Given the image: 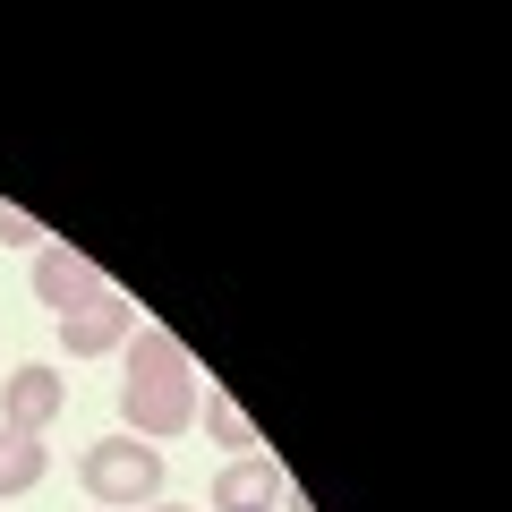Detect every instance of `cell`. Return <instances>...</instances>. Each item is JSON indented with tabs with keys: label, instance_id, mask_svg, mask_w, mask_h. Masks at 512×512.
Wrapping results in <instances>:
<instances>
[{
	"label": "cell",
	"instance_id": "obj_2",
	"mask_svg": "<svg viewBox=\"0 0 512 512\" xmlns=\"http://www.w3.org/2000/svg\"><path fill=\"white\" fill-rule=\"evenodd\" d=\"M77 478H86L94 512H146L163 504V453L137 436H94L86 461H77Z\"/></svg>",
	"mask_w": 512,
	"mask_h": 512
},
{
	"label": "cell",
	"instance_id": "obj_3",
	"mask_svg": "<svg viewBox=\"0 0 512 512\" xmlns=\"http://www.w3.org/2000/svg\"><path fill=\"white\" fill-rule=\"evenodd\" d=\"M35 299L52 316H86V308H103V299H111V282L94 274L69 239H43V248H35Z\"/></svg>",
	"mask_w": 512,
	"mask_h": 512
},
{
	"label": "cell",
	"instance_id": "obj_10",
	"mask_svg": "<svg viewBox=\"0 0 512 512\" xmlns=\"http://www.w3.org/2000/svg\"><path fill=\"white\" fill-rule=\"evenodd\" d=\"M146 512H188V504H146Z\"/></svg>",
	"mask_w": 512,
	"mask_h": 512
},
{
	"label": "cell",
	"instance_id": "obj_1",
	"mask_svg": "<svg viewBox=\"0 0 512 512\" xmlns=\"http://www.w3.org/2000/svg\"><path fill=\"white\" fill-rule=\"evenodd\" d=\"M120 359H128L120 419H128V436H137V444L163 453V436H188V427H197V402H205L197 359H188V342H171L163 325H137Z\"/></svg>",
	"mask_w": 512,
	"mask_h": 512
},
{
	"label": "cell",
	"instance_id": "obj_8",
	"mask_svg": "<svg viewBox=\"0 0 512 512\" xmlns=\"http://www.w3.org/2000/svg\"><path fill=\"white\" fill-rule=\"evenodd\" d=\"M43 436H9L0 427V495H26V487H43Z\"/></svg>",
	"mask_w": 512,
	"mask_h": 512
},
{
	"label": "cell",
	"instance_id": "obj_7",
	"mask_svg": "<svg viewBox=\"0 0 512 512\" xmlns=\"http://www.w3.org/2000/svg\"><path fill=\"white\" fill-rule=\"evenodd\" d=\"M197 427H205V436L222 444V461L256 453V419H248V410L231 402V393H205V402H197Z\"/></svg>",
	"mask_w": 512,
	"mask_h": 512
},
{
	"label": "cell",
	"instance_id": "obj_5",
	"mask_svg": "<svg viewBox=\"0 0 512 512\" xmlns=\"http://www.w3.org/2000/svg\"><path fill=\"white\" fill-rule=\"evenodd\" d=\"M128 333H137V308H128L120 291H111L103 308H86V316H60V350H69V359H103V350H128Z\"/></svg>",
	"mask_w": 512,
	"mask_h": 512
},
{
	"label": "cell",
	"instance_id": "obj_4",
	"mask_svg": "<svg viewBox=\"0 0 512 512\" xmlns=\"http://www.w3.org/2000/svg\"><path fill=\"white\" fill-rule=\"evenodd\" d=\"M60 402H69V384H60V367H43V359L9 367V384H0V419H9V436H43V427L60 419Z\"/></svg>",
	"mask_w": 512,
	"mask_h": 512
},
{
	"label": "cell",
	"instance_id": "obj_6",
	"mask_svg": "<svg viewBox=\"0 0 512 512\" xmlns=\"http://www.w3.org/2000/svg\"><path fill=\"white\" fill-rule=\"evenodd\" d=\"M282 504V470L265 453H239L214 470V512H274Z\"/></svg>",
	"mask_w": 512,
	"mask_h": 512
},
{
	"label": "cell",
	"instance_id": "obj_9",
	"mask_svg": "<svg viewBox=\"0 0 512 512\" xmlns=\"http://www.w3.org/2000/svg\"><path fill=\"white\" fill-rule=\"evenodd\" d=\"M0 239H9V248H35V222H26V214H9V205H0Z\"/></svg>",
	"mask_w": 512,
	"mask_h": 512
}]
</instances>
